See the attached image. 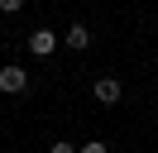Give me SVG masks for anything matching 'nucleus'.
I'll return each instance as SVG.
<instances>
[{
  "mask_svg": "<svg viewBox=\"0 0 158 153\" xmlns=\"http://www.w3.org/2000/svg\"><path fill=\"white\" fill-rule=\"evenodd\" d=\"M19 91H29V72H24L19 62L0 67V96H19Z\"/></svg>",
  "mask_w": 158,
  "mask_h": 153,
  "instance_id": "f257e3e1",
  "label": "nucleus"
},
{
  "mask_svg": "<svg viewBox=\"0 0 158 153\" xmlns=\"http://www.w3.org/2000/svg\"><path fill=\"white\" fill-rule=\"evenodd\" d=\"M120 91H125V86H120V76H96V81H91V96H96L101 105H115Z\"/></svg>",
  "mask_w": 158,
  "mask_h": 153,
  "instance_id": "f03ea898",
  "label": "nucleus"
},
{
  "mask_svg": "<svg viewBox=\"0 0 158 153\" xmlns=\"http://www.w3.org/2000/svg\"><path fill=\"white\" fill-rule=\"evenodd\" d=\"M53 43H58V38H53L48 29H34V34H29V53H39V57H48Z\"/></svg>",
  "mask_w": 158,
  "mask_h": 153,
  "instance_id": "7ed1b4c3",
  "label": "nucleus"
},
{
  "mask_svg": "<svg viewBox=\"0 0 158 153\" xmlns=\"http://www.w3.org/2000/svg\"><path fill=\"white\" fill-rule=\"evenodd\" d=\"M62 43H67V48H77V53H86V48H91V29H86V24H72Z\"/></svg>",
  "mask_w": 158,
  "mask_h": 153,
  "instance_id": "20e7f679",
  "label": "nucleus"
},
{
  "mask_svg": "<svg viewBox=\"0 0 158 153\" xmlns=\"http://www.w3.org/2000/svg\"><path fill=\"white\" fill-rule=\"evenodd\" d=\"M24 10V0H0V14H19Z\"/></svg>",
  "mask_w": 158,
  "mask_h": 153,
  "instance_id": "39448f33",
  "label": "nucleus"
},
{
  "mask_svg": "<svg viewBox=\"0 0 158 153\" xmlns=\"http://www.w3.org/2000/svg\"><path fill=\"white\" fill-rule=\"evenodd\" d=\"M48 153H77V148H72L67 139H53V148H48Z\"/></svg>",
  "mask_w": 158,
  "mask_h": 153,
  "instance_id": "423d86ee",
  "label": "nucleus"
},
{
  "mask_svg": "<svg viewBox=\"0 0 158 153\" xmlns=\"http://www.w3.org/2000/svg\"><path fill=\"white\" fill-rule=\"evenodd\" d=\"M77 153H110V148H106V143H101V139H91L86 148H77Z\"/></svg>",
  "mask_w": 158,
  "mask_h": 153,
  "instance_id": "0eeeda50",
  "label": "nucleus"
}]
</instances>
